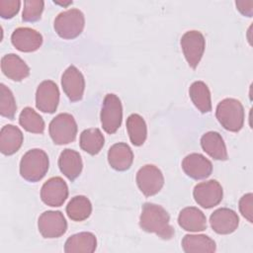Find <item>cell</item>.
<instances>
[{
    "mask_svg": "<svg viewBox=\"0 0 253 253\" xmlns=\"http://www.w3.org/2000/svg\"><path fill=\"white\" fill-rule=\"evenodd\" d=\"M139 226L142 230L155 233L164 240L171 239L175 234V230L170 224V216L166 210L152 203L143 204L139 216Z\"/></svg>",
    "mask_w": 253,
    "mask_h": 253,
    "instance_id": "1",
    "label": "cell"
},
{
    "mask_svg": "<svg viewBox=\"0 0 253 253\" xmlns=\"http://www.w3.org/2000/svg\"><path fill=\"white\" fill-rule=\"evenodd\" d=\"M49 160L47 154L40 148L27 151L20 161V174L29 182H38L47 173Z\"/></svg>",
    "mask_w": 253,
    "mask_h": 253,
    "instance_id": "2",
    "label": "cell"
},
{
    "mask_svg": "<svg viewBox=\"0 0 253 253\" xmlns=\"http://www.w3.org/2000/svg\"><path fill=\"white\" fill-rule=\"evenodd\" d=\"M215 117L223 128L237 132L244 125V108L240 101L234 98H225L217 104Z\"/></svg>",
    "mask_w": 253,
    "mask_h": 253,
    "instance_id": "3",
    "label": "cell"
},
{
    "mask_svg": "<svg viewBox=\"0 0 253 253\" xmlns=\"http://www.w3.org/2000/svg\"><path fill=\"white\" fill-rule=\"evenodd\" d=\"M84 14L76 8L60 12L54 19L53 28L56 34L64 40L77 38L84 29Z\"/></svg>",
    "mask_w": 253,
    "mask_h": 253,
    "instance_id": "4",
    "label": "cell"
},
{
    "mask_svg": "<svg viewBox=\"0 0 253 253\" xmlns=\"http://www.w3.org/2000/svg\"><path fill=\"white\" fill-rule=\"evenodd\" d=\"M48 132L54 144L63 145L70 143L76 138V121L70 114H58L49 123Z\"/></svg>",
    "mask_w": 253,
    "mask_h": 253,
    "instance_id": "5",
    "label": "cell"
},
{
    "mask_svg": "<svg viewBox=\"0 0 253 253\" xmlns=\"http://www.w3.org/2000/svg\"><path fill=\"white\" fill-rule=\"evenodd\" d=\"M103 129L109 133H115L122 125L123 106L120 98L115 94H107L102 103L100 114Z\"/></svg>",
    "mask_w": 253,
    "mask_h": 253,
    "instance_id": "6",
    "label": "cell"
},
{
    "mask_svg": "<svg viewBox=\"0 0 253 253\" xmlns=\"http://www.w3.org/2000/svg\"><path fill=\"white\" fill-rule=\"evenodd\" d=\"M180 44L189 66L195 69L204 55L206 47L205 37L199 31H188L182 36Z\"/></svg>",
    "mask_w": 253,
    "mask_h": 253,
    "instance_id": "7",
    "label": "cell"
},
{
    "mask_svg": "<svg viewBox=\"0 0 253 253\" xmlns=\"http://www.w3.org/2000/svg\"><path fill=\"white\" fill-rule=\"evenodd\" d=\"M136 184L145 197L156 195L164 185V177L161 170L152 164L142 166L136 173Z\"/></svg>",
    "mask_w": 253,
    "mask_h": 253,
    "instance_id": "8",
    "label": "cell"
},
{
    "mask_svg": "<svg viewBox=\"0 0 253 253\" xmlns=\"http://www.w3.org/2000/svg\"><path fill=\"white\" fill-rule=\"evenodd\" d=\"M40 233L44 238H58L67 230V222L59 211H46L38 219Z\"/></svg>",
    "mask_w": 253,
    "mask_h": 253,
    "instance_id": "9",
    "label": "cell"
},
{
    "mask_svg": "<svg viewBox=\"0 0 253 253\" xmlns=\"http://www.w3.org/2000/svg\"><path fill=\"white\" fill-rule=\"evenodd\" d=\"M196 203L204 209H211L217 206L223 197L221 185L216 180H209L197 184L193 191Z\"/></svg>",
    "mask_w": 253,
    "mask_h": 253,
    "instance_id": "10",
    "label": "cell"
},
{
    "mask_svg": "<svg viewBox=\"0 0 253 253\" xmlns=\"http://www.w3.org/2000/svg\"><path fill=\"white\" fill-rule=\"evenodd\" d=\"M68 197V187L61 177H51L41 189L42 201L49 207H60Z\"/></svg>",
    "mask_w": 253,
    "mask_h": 253,
    "instance_id": "11",
    "label": "cell"
},
{
    "mask_svg": "<svg viewBox=\"0 0 253 253\" xmlns=\"http://www.w3.org/2000/svg\"><path fill=\"white\" fill-rule=\"evenodd\" d=\"M59 103V90L51 80H44L37 88L36 107L42 113L52 114Z\"/></svg>",
    "mask_w": 253,
    "mask_h": 253,
    "instance_id": "12",
    "label": "cell"
},
{
    "mask_svg": "<svg viewBox=\"0 0 253 253\" xmlns=\"http://www.w3.org/2000/svg\"><path fill=\"white\" fill-rule=\"evenodd\" d=\"M62 90L71 102L80 101L85 90V79L74 65L68 66L61 76Z\"/></svg>",
    "mask_w": 253,
    "mask_h": 253,
    "instance_id": "13",
    "label": "cell"
},
{
    "mask_svg": "<svg viewBox=\"0 0 253 253\" xmlns=\"http://www.w3.org/2000/svg\"><path fill=\"white\" fill-rule=\"evenodd\" d=\"M11 42L16 49L22 52H33L42 44V36L32 28L21 27L12 33Z\"/></svg>",
    "mask_w": 253,
    "mask_h": 253,
    "instance_id": "14",
    "label": "cell"
},
{
    "mask_svg": "<svg viewBox=\"0 0 253 253\" xmlns=\"http://www.w3.org/2000/svg\"><path fill=\"white\" fill-rule=\"evenodd\" d=\"M210 224L217 234H230L237 229L239 217L233 210L219 208L211 214Z\"/></svg>",
    "mask_w": 253,
    "mask_h": 253,
    "instance_id": "15",
    "label": "cell"
},
{
    "mask_svg": "<svg viewBox=\"0 0 253 253\" xmlns=\"http://www.w3.org/2000/svg\"><path fill=\"white\" fill-rule=\"evenodd\" d=\"M182 169L187 176L194 180L208 178L212 172L211 162L200 153L188 154L182 161Z\"/></svg>",
    "mask_w": 253,
    "mask_h": 253,
    "instance_id": "16",
    "label": "cell"
},
{
    "mask_svg": "<svg viewBox=\"0 0 253 253\" xmlns=\"http://www.w3.org/2000/svg\"><path fill=\"white\" fill-rule=\"evenodd\" d=\"M3 74L13 81H22L30 75V67L17 54L8 53L1 58Z\"/></svg>",
    "mask_w": 253,
    "mask_h": 253,
    "instance_id": "17",
    "label": "cell"
},
{
    "mask_svg": "<svg viewBox=\"0 0 253 253\" xmlns=\"http://www.w3.org/2000/svg\"><path fill=\"white\" fill-rule=\"evenodd\" d=\"M108 162L117 171H126L133 162V153L128 144L118 142L113 144L108 151Z\"/></svg>",
    "mask_w": 253,
    "mask_h": 253,
    "instance_id": "18",
    "label": "cell"
},
{
    "mask_svg": "<svg viewBox=\"0 0 253 253\" xmlns=\"http://www.w3.org/2000/svg\"><path fill=\"white\" fill-rule=\"evenodd\" d=\"M178 224L182 229L192 232L203 231L208 227L206 215L196 207L183 209L178 216Z\"/></svg>",
    "mask_w": 253,
    "mask_h": 253,
    "instance_id": "19",
    "label": "cell"
},
{
    "mask_svg": "<svg viewBox=\"0 0 253 253\" xmlns=\"http://www.w3.org/2000/svg\"><path fill=\"white\" fill-rule=\"evenodd\" d=\"M58 167L60 172L70 181H74L83 168V162L80 154L70 148H65L58 158Z\"/></svg>",
    "mask_w": 253,
    "mask_h": 253,
    "instance_id": "20",
    "label": "cell"
},
{
    "mask_svg": "<svg viewBox=\"0 0 253 253\" xmlns=\"http://www.w3.org/2000/svg\"><path fill=\"white\" fill-rule=\"evenodd\" d=\"M24 135L22 130L13 125H6L0 131V151L4 155L16 153L22 146Z\"/></svg>",
    "mask_w": 253,
    "mask_h": 253,
    "instance_id": "21",
    "label": "cell"
},
{
    "mask_svg": "<svg viewBox=\"0 0 253 253\" xmlns=\"http://www.w3.org/2000/svg\"><path fill=\"white\" fill-rule=\"evenodd\" d=\"M97 248V238L92 232H79L67 238L64 244L65 253H92Z\"/></svg>",
    "mask_w": 253,
    "mask_h": 253,
    "instance_id": "22",
    "label": "cell"
},
{
    "mask_svg": "<svg viewBox=\"0 0 253 253\" xmlns=\"http://www.w3.org/2000/svg\"><path fill=\"white\" fill-rule=\"evenodd\" d=\"M203 150L215 160H227V150L221 135L216 131H208L201 137Z\"/></svg>",
    "mask_w": 253,
    "mask_h": 253,
    "instance_id": "23",
    "label": "cell"
},
{
    "mask_svg": "<svg viewBox=\"0 0 253 253\" xmlns=\"http://www.w3.org/2000/svg\"><path fill=\"white\" fill-rule=\"evenodd\" d=\"M181 244L186 253H212L216 250L213 239L205 234H186Z\"/></svg>",
    "mask_w": 253,
    "mask_h": 253,
    "instance_id": "24",
    "label": "cell"
},
{
    "mask_svg": "<svg viewBox=\"0 0 253 253\" xmlns=\"http://www.w3.org/2000/svg\"><path fill=\"white\" fill-rule=\"evenodd\" d=\"M190 98L195 107L203 114L211 111V98L208 85L203 81H195L189 89Z\"/></svg>",
    "mask_w": 253,
    "mask_h": 253,
    "instance_id": "25",
    "label": "cell"
},
{
    "mask_svg": "<svg viewBox=\"0 0 253 253\" xmlns=\"http://www.w3.org/2000/svg\"><path fill=\"white\" fill-rule=\"evenodd\" d=\"M105 144V137L102 131L95 128L84 129L79 138V145L82 150L89 153L90 155L98 154Z\"/></svg>",
    "mask_w": 253,
    "mask_h": 253,
    "instance_id": "26",
    "label": "cell"
},
{
    "mask_svg": "<svg viewBox=\"0 0 253 253\" xmlns=\"http://www.w3.org/2000/svg\"><path fill=\"white\" fill-rule=\"evenodd\" d=\"M92 212V204L90 200L82 195L73 197L66 206V213L71 220L83 221L87 219Z\"/></svg>",
    "mask_w": 253,
    "mask_h": 253,
    "instance_id": "27",
    "label": "cell"
},
{
    "mask_svg": "<svg viewBox=\"0 0 253 253\" xmlns=\"http://www.w3.org/2000/svg\"><path fill=\"white\" fill-rule=\"evenodd\" d=\"M126 129L130 142L134 146H140L145 142L147 137V126L140 115L131 114L127 117Z\"/></svg>",
    "mask_w": 253,
    "mask_h": 253,
    "instance_id": "28",
    "label": "cell"
},
{
    "mask_svg": "<svg viewBox=\"0 0 253 253\" xmlns=\"http://www.w3.org/2000/svg\"><path fill=\"white\" fill-rule=\"evenodd\" d=\"M19 124L25 130L33 133H42L45 127L43 119L30 107L24 108L20 113Z\"/></svg>",
    "mask_w": 253,
    "mask_h": 253,
    "instance_id": "29",
    "label": "cell"
},
{
    "mask_svg": "<svg viewBox=\"0 0 253 253\" xmlns=\"http://www.w3.org/2000/svg\"><path fill=\"white\" fill-rule=\"evenodd\" d=\"M0 114L2 117L13 120L17 111V105L12 91L3 83L0 84Z\"/></svg>",
    "mask_w": 253,
    "mask_h": 253,
    "instance_id": "30",
    "label": "cell"
},
{
    "mask_svg": "<svg viewBox=\"0 0 253 253\" xmlns=\"http://www.w3.org/2000/svg\"><path fill=\"white\" fill-rule=\"evenodd\" d=\"M44 2L42 0H25L22 13L24 22H36L41 19Z\"/></svg>",
    "mask_w": 253,
    "mask_h": 253,
    "instance_id": "31",
    "label": "cell"
},
{
    "mask_svg": "<svg viewBox=\"0 0 253 253\" xmlns=\"http://www.w3.org/2000/svg\"><path fill=\"white\" fill-rule=\"evenodd\" d=\"M20 7L19 0H0V16L3 19H11L18 14Z\"/></svg>",
    "mask_w": 253,
    "mask_h": 253,
    "instance_id": "32",
    "label": "cell"
},
{
    "mask_svg": "<svg viewBox=\"0 0 253 253\" xmlns=\"http://www.w3.org/2000/svg\"><path fill=\"white\" fill-rule=\"evenodd\" d=\"M239 211L249 222H253V195L252 193L245 194L239 200Z\"/></svg>",
    "mask_w": 253,
    "mask_h": 253,
    "instance_id": "33",
    "label": "cell"
},
{
    "mask_svg": "<svg viewBox=\"0 0 253 253\" xmlns=\"http://www.w3.org/2000/svg\"><path fill=\"white\" fill-rule=\"evenodd\" d=\"M237 10L246 17H252L253 15V1L252 0H239L235 1Z\"/></svg>",
    "mask_w": 253,
    "mask_h": 253,
    "instance_id": "34",
    "label": "cell"
},
{
    "mask_svg": "<svg viewBox=\"0 0 253 253\" xmlns=\"http://www.w3.org/2000/svg\"><path fill=\"white\" fill-rule=\"evenodd\" d=\"M53 2H54L55 4H58V5H61V6H65V7H66V6H68L69 4H72V1H67V2H65V3H64V2H57V1H55V0H54Z\"/></svg>",
    "mask_w": 253,
    "mask_h": 253,
    "instance_id": "35",
    "label": "cell"
}]
</instances>
